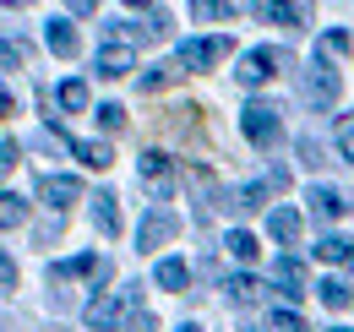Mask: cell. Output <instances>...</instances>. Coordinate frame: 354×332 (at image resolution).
<instances>
[{"label":"cell","mask_w":354,"mask_h":332,"mask_svg":"<svg viewBox=\"0 0 354 332\" xmlns=\"http://www.w3.org/2000/svg\"><path fill=\"white\" fill-rule=\"evenodd\" d=\"M272 332H310V327L300 322V311H283V305H278V311H272Z\"/></svg>","instance_id":"29"},{"label":"cell","mask_w":354,"mask_h":332,"mask_svg":"<svg viewBox=\"0 0 354 332\" xmlns=\"http://www.w3.org/2000/svg\"><path fill=\"white\" fill-rule=\"evenodd\" d=\"M6 6H33V0H6Z\"/></svg>","instance_id":"39"},{"label":"cell","mask_w":354,"mask_h":332,"mask_svg":"<svg viewBox=\"0 0 354 332\" xmlns=\"http://www.w3.org/2000/svg\"><path fill=\"white\" fill-rule=\"evenodd\" d=\"M349 240H344V234H322V240H316V261H349Z\"/></svg>","instance_id":"24"},{"label":"cell","mask_w":354,"mask_h":332,"mask_svg":"<svg viewBox=\"0 0 354 332\" xmlns=\"http://www.w3.org/2000/svg\"><path fill=\"white\" fill-rule=\"evenodd\" d=\"M272 284H278V289L295 299V294L306 289V267H300L295 256H278V261H272Z\"/></svg>","instance_id":"14"},{"label":"cell","mask_w":354,"mask_h":332,"mask_svg":"<svg viewBox=\"0 0 354 332\" xmlns=\"http://www.w3.org/2000/svg\"><path fill=\"white\" fill-rule=\"evenodd\" d=\"M22 218H28V202L17 191H0V229H17Z\"/></svg>","instance_id":"23"},{"label":"cell","mask_w":354,"mask_h":332,"mask_svg":"<svg viewBox=\"0 0 354 332\" xmlns=\"http://www.w3.org/2000/svg\"><path fill=\"white\" fill-rule=\"evenodd\" d=\"M229 299H234V305H257V299H262V284H257L251 273H234V278H229Z\"/></svg>","instance_id":"22"},{"label":"cell","mask_w":354,"mask_h":332,"mask_svg":"<svg viewBox=\"0 0 354 332\" xmlns=\"http://www.w3.org/2000/svg\"><path fill=\"white\" fill-rule=\"evenodd\" d=\"M93 229L109 234V240L120 234V196H115V191H98V196H93Z\"/></svg>","instance_id":"12"},{"label":"cell","mask_w":354,"mask_h":332,"mask_svg":"<svg viewBox=\"0 0 354 332\" xmlns=\"http://www.w3.org/2000/svg\"><path fill=\"white\" fill-rule=\"evenodd\" d=\"M300 164H306V169H322V164H327V158H322V142H316V136H300Z\"/></svg>","instance_id":"31"},{"label":"cell","mask_w":354,"mask_h":332,"mask_svg":"<svg viewBox=\"0 0 354 332\" xmlns=\"http://www.w3.org/2000/svg\"><path fill=\"white\" fill-rule=\"evenodd\" d=\"M55 104H60V109H71V115H82V109H88V82H77V77H71V82H60Z\"/></svg>","instance_id":"21"},{"label":"cell","mask_w":354,"mask_h":332,"mask_svg":"<svg viewBox=\"0 0 354 332\" xmlns=\"http://www.w3.org/2000/svg\"><path fill=\"white\" fill-rule=\"evenodd\" d=\"M180 332H202V327H196V322H185V327H180Z\"/></svg>","instance_id":"38"},{"label":"cell","mask_w":354,"mask_h":332,"mask_svg":"<svg viewBox=\"0 0 354 332\" xmlns=\"http://www.w3.org/2000/svg\"><path fill=\"white\" fill-rule=\"evenodd\" d=\"M17 109V98H11V87H0V115H11Z\"/></svg>","instance_id":"36"},{"label":"cell","mask_w":354,"mask_h":332,"mask_svg":"<svg viewBox=\"0 0 354 332\" xmlns=\"http://www.w3.org/2000/svg\"><path fill=\"white\" fill-rule=\"evenodd\" d=\"M44 44H49V55H60V60H71V55L82 49L77 28H71L66 17H49V22H44Z\"/></svg>","instance_id":"10"},{"label":"cell","mask_w":354,"mask_h":332,"mask_svg":"<svg viewBox=\"0 0 354 332\" xmlns=\"http://www.w3.org/2000/svg\"><path fill=\"white\" fill-rule=\"evenodd\" d=\"M283 66H289V55L267 44V49H251V55L240 60V71H234V77H240V87H262V82H272Z\"/></svg>","instance_id":"2"},{"label":"cell","mask_w":354,"mask_h":332,"mask_svg":"<svg viewBox=\"0 0 354 332\" xmlns=\"http://www.w3.org/2000/svg\"><path fill=\"white\" fill-rule=\"evenodd\" d=\"M306 202H310V218H316V223H338V218L349 212V202H344L333 185H310Z\"/></svg>","instance_id":"9"},{"label":"cell","mask_w":354,"mask_h":332,"mask_svg":"<svg viewBox=\"0 0 354 332\" xmlns=\"http://www.w3.org/2000/svg\"><path fill=\"white\" fill-rule=\"evenodd\" d=\"M267 229H272V240L295 246V240H300V212H295V208H272V212H267Z\"/></svg>","instance_id":"17"},{"label":"cell","mask_w":354,"mask_h":332,"mask_svg":"<svg viewBox=\"0 0 354 332\" xmlns=\"http://www.w3.org/2000/svg\"><path fill=\"white\" fill-rule=\"evenodd\" d=\"M120 332H158V316H153V311H142V305L131 299V316L120 322Z\"/></svg>","instance_id":"26"},{"label":"cell","mask_w":354,"mask_h":332,"mask_svg":"<svg viewBox=\"0 0 354 332\" xmlns=\"http://www.w3.org/2000/svg\"><path fill=\"white\" fill-rule=\"evenodd\" d=\"M327 332H344V327H327Z\"/></svg>","instance_id":"42"},{"label":"cell","mask_w":354,"mask_h":332,"mask_svg":"<svg viewBox=\"0 0 354 332\" xmlns=\"http://www.w3.org/2000/svg\"><path fill=\"white\" fill-rule=\"evenodd\" d=\"M240 6L234 0H191V17H202V22H229Z\"/></svg>","instance_id":"20"},{"label":"cell","mask_w":354,"mask_h":332,"mask_svg":"<svg viewBox=\"0 0 354 332\" xmlns=\"http://www.w3.org/2000/svg\"><path fill=\"white\" fill-rule=\"evenodd\" d=\"M39 196H44L55 212H66L77 196H82V180H71V174H44V180H39Z\"/></svg>","instance_id":"8"},{"label":"cell","mask_w":354,"mask_h":332,"mask_svg":"<svg viewBox=\"0 0 354 332\" xmlns=\"http://www.w3.org/2000/svg\"><path fill=\"white\" fill-rule=\"evenodd\" d=\"M338 93H344V77L327 66V55H316V66L306 71V104H310V109H333Z\"/></svg>","instance_id":"1"},{"label":"cell","mask_w":354,"mask_h":332,"mask_svg":"<svg viewBox=\"0 0 354 332\" xmlns=\"http://www.w3.org/2000/svg\"><path fill=\"white\" fill-rule=\"evenodd\" d=\"M180 71H185V66H153V71H142V93H158V87H169V82H180Z\"/></svg>","instance_id":"25"},{"label":"cell","mask_w":354,"mask_h":332,"mask_svg":"<svg viewBox=\"0 0 354 332\" xmlns=\"http://www.w3.org/2000/svg\"><path fill=\"white\" fill-rule=\"evenodd\" d=\"M153 278H158V289H169V294H185V284H191V267H185L180 256H164Z\"/></svg>","instance_id":"16"},{"label":"cell","mask_w":354,"mask_h":332,"mask_svg":"<svg viewBox=\"0 0 354 332\" xmlns=\"http://www.w3.org/2000/svg\"><path fill=\"white\" fill-rule=\"evenodd\" d=\"M98 77L104 82H115V77H131V66H136V55H131V44H120V39H104V49H98Z\"/></svg>","instance_id":"7"},{"label":"cell","mask_w":354,"mask_h":332,"mask_svg":"<svg viewBox=\"0 0 354 332\" xmlns=\"http://www.w3.org/2000/svg\"><path fill=\"white\" fill-rule=\"evenodd\" d=\"M126 6H153V0H126Z\"/></svg>","instance_id":"40"},{"label":"cell","mask_w":354,"mask_h":332,"mask_svg":"<svg viewBox=\"0 0 354 332\" xmlns=\"http://www.w3.org/2000/svg\"><path fill=\"white\" fill-rule=\"evenodd\" d=\"M109 261L104 256H71V261H55L49 267V284H66V278H98V284H109Z\"/></svg>","instance_id":"6"},{"label":"cell","mask_w":354,"mask_h":332,"mask_svg":"<svg viewBox=\"0 0 354 332\" xmlns=\"http://www.w3.org/2000/svg\"><path fill=\"white\" fill-rule=\"evenodd\" d=\"M98 125L104 131H126V109L120 104H98Z\"/></svg>","instance_id":"30"},{"label":"cell","mask_w":354,"mask_h":332,"mask_svg":"<svg viewBox=\"0 0 354 332\" xmlns=\"http://www.w3.org/2000/svg\"><path fill=\"white\" fill-rule=\"evenodd\" d=\"M338 153L354 164V115H344V120H338Z\"/></svg>","instance_id":"33"},{"label":"cell","mask_w":354,"mask_h":332,"mask_svg":"<svg viewBox=\"0 0 354 332\" xmlns=\"http://www.w3.org/2000/svg\"><path fill=\"white\" fill-rule=\"evenodd\" d=\"M229 49H234L229 39H191V44H180V66L185 71H207V66L229 60Z\"/></svg>","instance_id":"5"},{"label":"cell","mask_w":354,"mask_h":332,"mask_svg":"<svg viewBox=\"0 0 354 332\" xmlns=\"http://www.w3.org/2000/svg\"><path fill=\"white\" fill-rule=\"evenodd\" d=\"M82 316H88V327H93V332H120V305H115L109 294L88 299V311H82Z\"/></svg>","instance_id":"13"},{"label":"cell","mask_w":354,"mask_h":332,"mask_svg":"<svg viewBox=\"0 0 354 332\" xmlns=\"http://www.w3.org/2000/svg\"><path fill=\"white\" fill-rule=\"evenodd\" d=\"M0 289H17V261L0 250Z\"/></svg>","instance_id":"35"},{"label":"cell","mask_w":354,"mask_h":332,"mask_svg":"<svg viewBox=\"0 0 354 332\" xmlns=\"http://www.w3.org/2000/svg\"><path fill=\"white\" fill-rule=\"evenodd\" d=\"M262 17H267V22H278V28H306V22H310V0H267Z\"/></svg>","instance_id":"11"},{"label":"cell","mask_w":354,"mask_h":332,"mask_svg":"<svg viewBox=\"0 0 354 332\" xmlns=\"http://www.w3.org/2000/svg\"><path fill=\"white\" fill-rule=\"evenodd\" d=\"M22 60H28V49H22V44H6V39H0V71H17Z\"/></svg>","instance_id":"32"},{"label":"cell","mask_w":354,"mask_h":332,"mask_svg":"<svg viewBox=\"0 0 354 332\" xmlns=\"http://www.w3.org/2000/svg\"><path fill=\"white\" fill-rule=\"evenodd\" d=\"M349 267H354V250H349Z\"/></svg>","instance_id":"41"},{"label":"cell","mask_w":354,"mask_h":332,"mask_svg":"<svg viewBox=\"0 0 354 332\" xmlns=\"http://www.w3.org/2000/svg\"><path fill=\"white\" fill-rule=\"evenodd\" d=\"M17 164H22V147H17V142H0V180H6Z\"/></svg>","instance_id":"34"},{"label":"cell","mask_w":354,"mask_h":332,"mask_svg":"<svg viewBox=\"0 0 354 332\" xmlns=\"http://www.w3.org/2000/svg\"><path fill=\"white\" fill-rule=\"evenodd\" d=\"M223 246H229V256H234V261H257V240H251L245 229H234V234H229Z\"/></svg>","instance_id":"27"},{"label":"cell","mask_w":354,"mask_h":332,"mask_svg":"<svg viewBox=\"0 0 354 332\" xmlns=\"http://www.w3.org/2000/svg\"><path fill=\"white\" fill-rule=\"evenodd\" d=\"M66 6H71V11H93L98 0H66Z\"/></svg>","instance_id":"37"},{"label":"cell","mask_w":354,"mask_h":332,"mask_svg":"<svg viewBox=\"0 0 354 332\" xmlns=\"http://www.w3.org/2000/svg\"><path fill=\"white\" fill-rule=\"evenodd\" d=\"M316 55H354V33H344V28H333L327 39H322V49Z\"/></svg>","instance_id":"28"},{"label":"cell","mask_w":354,"mask_h":332,"mask_svg":"<svg viewBox=\"0 0 354 332\" xmlns=\"http://www.w3.org/2000/svg\"><path fill=\"white\" fill-rule=\"evenodd\" d=\"M316 299H322L327 311H349V305H354V289L344 284V278H322V284H316Z\"/></svg>","instance_id":"18"},{"label":"cell","mask_w":354,"mask_h":332,"mask_svg":"<svg viewBox=\"0 0 354 332\" xmlns=\"http://www.w3.org/2000/svg\"><path fill=\"white\" fill-rule=\"evenodd\" d=\"M66 147H71V153H77V158H82L88 169H109V164H115L109 142H66Z\"/></svg>","instance_id":"19"},{"label":"cell","mask_w":354,"mask_h":332,"mask_svg":"<svg viewBox=\"0 0 354 332\" xmlns=\"http://www.w3.org/2000/svg\"><path fill=\"white\" fill-rule=\"evenodd\" d=\"M240 131H245L251 147H272L278 142V109L272 104H245L240 109Z\"/></svg>","instance_id":"3"},{"label":"cell","mask_w":354,"mask_h":332,"mask_svg":"<svg viewBox=\"0 0 354 332\" xmlns=\"http://www.w3.org/2000/svg\"><path fill=\"white\" fill-rule=\"evenodd\" d=\"M175 234H180V218L169 208H153L142 218V229H136V250H158V246H169Z\"/></svg>","instance_id":"4"},{"label":"cell","mask_w":354,"mask_h":332,"mask_svg":"<svg viewBox=\"0 0 354 332\" xmlns=\"http://www.w3.org/2000/svg\"><path fill=\"white\" fill-rule=\"evenodd\" d=\"M169 174H175L169 153H158V147H147V153H142V180H147L153 191H164V185H169Z\"/></svg>","instance_id":"15"}]
</instances>
